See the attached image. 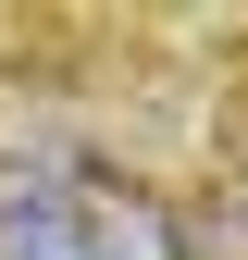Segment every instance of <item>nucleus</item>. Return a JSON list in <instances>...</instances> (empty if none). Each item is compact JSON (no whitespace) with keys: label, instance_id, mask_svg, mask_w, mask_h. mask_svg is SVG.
<instances>
[{"label":"nucleus","instance_id":"nucleus-1","mask_svg":"<svg viewBox=\"0 0 248 260\" xmlns=\"http://www.w3.org/2000/svg\"><path fill=\"white\" fill-rule=\"evenodd\" d=\"M0 260H186V248H174V223L137 186L0 161Z\"/></svg>","mask_w":248,"mask_h":260}]
</instances>
